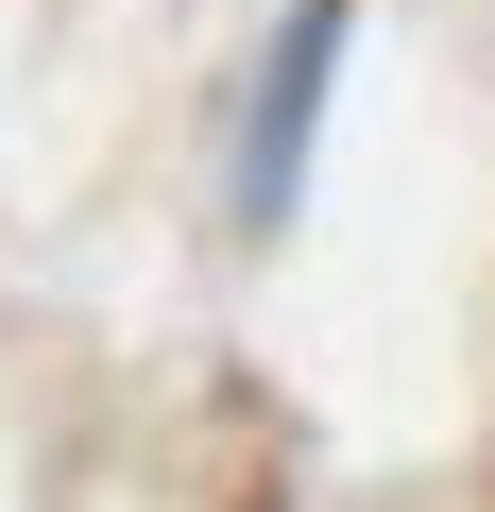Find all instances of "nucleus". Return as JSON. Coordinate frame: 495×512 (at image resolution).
Listing matches in <instances>:
<instances>
[{"mask_svg":"<svg viewBox=\"0 0 495 512\" xmlns=\"http://www.w3.org/2000/svg\"><path fill=\"white\" fill-rule=\"evenodd\" d=\"M325 69H342V0H308V18L274 35V86H257V171H239V205H257V222H291V188H308V120H325Z\"/></svg>","mask_w":495,"mask_h":512,"instance_id":"nucleus-1","label":"nucleus"}]
</instances>
